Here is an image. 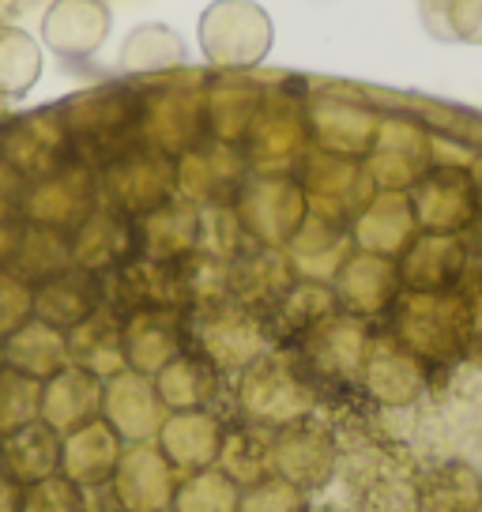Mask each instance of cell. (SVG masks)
I'll return each instance as SVG.
<instances>
[{"mask_svg": "<svg viewBox=\"0 0 482 512\" xmlns=\"http://www.w3.org/2000/svg\"><path fill=\"white\" fill-rule=\"evenodd\" d=\"M272 16L253 0H215L200 16V49L219 68H249L268 57Z\"/></svg>", "mask_w": 482, "mask_h": 512, "instance_id": "6da1fadb", "label": "cell"}, {"mask_svg": "<svg viewBox=\"0 0 482 512\" xmlns=\"http://www.w3.org/2000/svg\"><path fill=\"white\" fill-rule=\"evenodd\" d=\"M110 8L102 0H53L42 16V42L57 57H91L110 34Z\"/></svg>", "mask_w": 482, "mask_h": 512, "instance_id": "7a4b0ae2", "label": "cell"}, {"mask_svg": "<svg viewBox=\"0 0 482 512\" xmlns=\"http://www.w3.org/2000/svg\"><path fill=\"white\" fill-rule=\"evenodd\" d=\"M121 68L129 72H166L185 64V42L181 34L162 27V23H144L121 42Z\"/></svg>", "mask_w": 482, "mask_h": 512, "instance_id": "3957f363", "label": "cell"}, {"mask_svg": "<svg viewBox=\"0 0 482 512\" xmlns=\"http://www.w3.org/2000/svg\"><path fill=\"white\" fill-rule=\"evenodd\" d=\"M42 76V49L27 31L0 27V95H27Z\"/></svg>", "mask_w": 482, "mask_h": 512, "instance_id": "277c9868", "label": "cell"}]
</instances>
